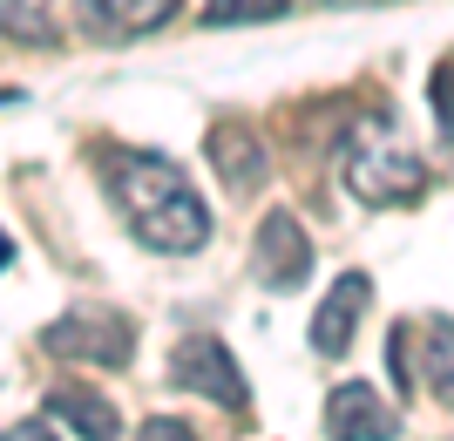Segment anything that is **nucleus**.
Here are the masks:
<instances>
[{
  "label": "nucleus",
  "mask_w": 454,
  "mask_h": 441,
  "mask_svg": "<svg viewBox=\"0 0 454 441\" xmlns=\"http://www.w3.org/2000/svg\"><path fill=\"white\" fill-rule=\"evenodd\" d=\"M102 184H109L115 211L129 217V231L143 238L150 251H204L210 245V211L197 184L176 170L170 156L156 150H102Z\"/></svg>",
  "instance_id": "f257e3e1"
},
{
  "label": "nucleus",
  "mask_w": 454,
  "mask_h": 441,
  "mask_svg": "<svg viewBox=\"0 0 454 441\" xmlns=\"http://www.w3.org/2000/svg\"><path fill=\"white\" fill-rule=\"evenodd\" d=\"M292 0H204L210 28H251V20H278Z\"/></svg>",
  "instance_id": "f8f14e48"
},
{
  "label": "nucleus",
  "mask_w": 454,
  "mask_h": 441,
  "mask_svg": "<svg viewBox=\"0 0 454 441\" xmlns=\"http://www.w3.org/2000/svg\"><path fill=\"white\" fill-rule=\"evenodd\" d=\"M340 177L346 191L373 204V211H400V204H420L427 197V163L414 156V143L387 122V115H360L340 143Z\"/></svg>",
  "instance_id": "f03ea898"
},
{
  "label": "nucleus",
  "mask_w": 454,
  "mask_h": 441,
  "mask_svg": "<svg viewBox=\"0 0 454 441\" xmlns=\"http://www.w3.org/2000/svg\"><path fill=\"white\" fill-rule=\"evenodd\" d=\"M366 312H373V279H366V272H340L333 292L319 299V319H312V353H319V360H340L346 346L360 340Z\"/></svg>",
  "instance_id": "423d86ee"
},
{
  "label": "nucleus",
  "mask_w": 454,
  "mask_h": 441,
  "mask_svg": "<svg viewBox=\"0 0 454 441\" xmlns=\"http://www.w3.org/2000/svg\"><path fill=\"white\" fill-rule=\"evenodd\" d=\"M136 441H197V435H190L184 421H170V414H156V421H143V435H136Z\"/></svg>",
  "instance_id": "4468645a"
},
{
  "label": "nucleus",
  "mask_w": 454,
  "mask_h": 441,
  "mask_svg": "<svg viewBox=\"0 0 454 441\" xmlns=\"http://www.w3.org/2000/svg\"><path fill=\"white\" fill-rule=\"evenodd\" d=\"M0 441H55V428H48V421H20V428H7Z\"/></svg>",
  "instance_id": "dca6fc26"
},
{
  "label": "nucleus",
  "mask_w": 454,
  "mask_h": 441,
  "mask_svg": "<svg viewBox=\"0 0 454 441\" xmlns=\"http://www.w3.org/2000/svg\"><path fill=\"white\" fill-rule=\"evenodd\" d=\"M55 7L61 0H0V35L41 48V41H55Z\"/></svg>",
  "instance_id": "9b49d317"
},
{
  "label": "nucleus",
  "mask_w": 454,
  "mask_h": 441,
  "mask_svg": "<svg viewBox=\"0 0 454 441\" xmlns=\"http://www.w3.org/2000/svg\"><path fill=\"white\" fill-rule=\"evenodd\" d=\"M434 122L448 130V61H434Z\"/></svg>",
  "instance_id": "2eb2a0df"
},
{
  "label": "nucleus",
  "mask_w": 454,
  "mask_h": 441,
  "mask_svg": "<svg viewBox=\"0 0 454 441\" xmlns=\"http://www.w3.org/2000/svg\"><path fill=\"white\" fill-rule=\"evenodd\" d=\"M251 272H258V286L271 292H299L305 272H312V238H305V224L292 211H271L265 224H258V238H251Z\"/></svg>",
  "instance_id": "39448f33"
},
{
  "label": "nucleus",
  "mask_w": 454,
  "mask_h": 441,
  "mask_svg": "<svg viewBox=\"0 0 454 441\" xmlns=\"http://www.w3.org/2000/svg\"><path fill=\"white\" fill-rule=\"evenodd\" d=\"M176 14V0H82V28L95 41H143Z\"/></svg>",
  "instance_id": "1a4fd4ad"
},
{
  "label": "nucleus",
  "mask_w": 454,
  "mask_h": 441,
  "mask_svg": "<svg viewBox=\"0 0 454 441\" xmlns=\"http://www.w3.org/2000/svg\"><path fill=\"white\" fill-rule=\"evenodd\" d=\"M420 381L448 394V319H427V366H420Z\"/></svg>",
  "instance_id": "ddd939ff"
},
{
  "label": "nucleus",
  "mask_w": 454,
  "mask_h": 441,
  "mask_svg": "<svg viewBox=\"0 0 454 441\" xmlns=\"http://www.w3.org/2000/svg\"><path fill=\"white\" fill-rule=\"evenodd\" d=\"M48 421L75 428L82 441H122V414H115V401H102L95 387H55V394H48Z\"/></svg>",
  "instance_id": "9d476101"
},
{
  "label": "nucleus",
  "mask_w": 454,
  "mask_h": 441,
  "mask_svg": "<svg viewBox=\"0 0 454 441\" xmlns=\"http://www.w3.org/2000/svg\"><path fill=\"white\" fill-rule=\"evenodd\" d=\"M325 435L333 441H394L400 414L380 401L366 381H340L333 394H325Z\"/></svg>",
  "instance_id": "0eeeda50"
},
{
  "label": "nucleus",
  "mask_w": 454,
  "mask_h": 441,
  "mask_svg": "<svg viewBox=\"0 0 454 441\" xmlns=\"http://www.w3.org/2000/svg\"><path fill=\"white\" fill-rule=\"evenodd\" d=\"M170 381L190 387V394H204V401H217V407H231V414L251 401L245 374H238V360H231V346L217 340V333H190V340L176 346L170 353Z\"/></svg>",
  "instance_id": "20e7f679"
},
{
  "label": "nucleus",
  "mask_w": 454,
  "mask_h": 441,
  "mask_svg": "<svg viewBox=\"0 0 454 441\" xmlns=\"http://www.w3.org/2000/svg\"><path fill=\"white\" fill-rule=\"evenodd\" d=\"M204 150H210V163H217V177H224L231 197H251L258 184H265V170H271L265 136H251L245 122H217V130L204 136Z\"/></svg>",
  "instance_id": "6e6552de"
},
{
  "label": "nucleus",
  "mask_w": 454,
  "mask_h": 441,
  "mask_svg": "<svg viewBox=\"0 0 454 441\" xmlns=\"http://www.w3.org/2000/svg\"><path fill=\"white\" fill-rule=\"evenodd\" d=\"M41 346H48L55 360H82V366H129L136 327L115 306H75L41 333Z\"/></svg>",
  "instance_id": "7ed1b4c3"
}]
</instances>
